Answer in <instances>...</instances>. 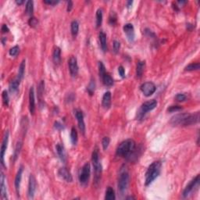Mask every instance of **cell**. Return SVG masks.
Returning <instances> with one entry per match:
<instances>
[{
	"instance_id": "cell-1",
	"label": "cell",
	"mask_w": 200,
	"mask_h": 200,
	"mask_svg": "<svg viewBox=\"0 0 200 200\" xmlns=\"http://www.w3.org/2000/svg\"><path fill=\"white\" fill-rule=\"evenodd\" d=\"M199 121V112L195 113H182L175 115L171 118V124L174 126H190Z\"/></svg>"
},
{
	"instance_id": "cell-2",
	"label": "cell",
	"mask_w": 200,
	"mask_h": 200,
	"mask_svg": "<svg viewBox=\"0 0 200 200\" xmlns=\"http://www.w3.org/2000/svg\"><path fill=\"white\" fill-rule=\"evenodd\" d=\"M135 147L136 144L134 140L127 139L119 145L117 151H116V154H117V156L126 158V159L131 160L133 156L134 152H135Z\"/></svg>"
},
{
	"instance_id": "cell-3",
	"label": "cell",
	"mask_w": 200,
	"mask_h": 200,
	"mask_svg": "<svg viewBox=\"0 0 200 200\" xmlns=\"http://www.w3.org/2000/svg\"><path fill=\"white\" fill-rule=\"evenodd\" d=\"M161 162L155 161L148 167L145 173V185H149L150 184L152 183L154 180L158 178L161 171Z\"/></svg>"
},
{
	"instance_id": "cell-4",
	"label": "cell",
	"mask_w": 200,
	"mask_h": 200,
	"mask_svg": "<svg viewBox=\"0 0 200 200\" xmlns=\"http://www.w3.org/2000/svg\"><path fill=\"white\" fill-rule=\"evenodd\" d=\"M129 173L127 170V167L124 166L120 171L118 178V190L121 195H124V192H126L129 185Z\"/></svg>"
},
{
	"instance_id": "cell-5",
	"label": "cell",
	"mask_w": 200,
	"mask_h": 200,
	"mask_svg": "<svg viewBox=\"0 0 200 200\" xmlns=\"http://www.w3.org/2000/svg\"><path fill=\"white\" fill-rule=\"evenodd\" d=\"M92 161L93 168L95 173V182L98 183L101 178L102 174V164L99 160V153L98 148H95L92 155Z\"/></svg>"
},
{
	"instance_id": "cell-6",
	"label": "cell",
	"mask_w": 200,
	"mask_h": 200,
	"mask_svg": "<svg viewBox=\"0 0 200 200\" xmlns=\"http://www.w3.org/2000/svg\"><path fill=\"white\" fill-rule=\"evenodd\" d=\"M157 106V101L155 99L148 100L147 102H145L138 109V111L137 112V119L138 120H142L143 117L145 116L148 112L151 111L152 109H154Z\"/></svg>"
},
{
	"instance_id": "cell-7",
	"label": "cell",
	"mask_w": 200,
	"mask_h": 200,
	"mask_svg": "<svg viewBox=\"0 0 200 200\" xmlns=\"http://www.w3.org/2000/svg\"><path fill=\"white\" fill-rule=\"evenodd\" d=\"M91 175V166L88 163H86L81 169L79 174V182L82 185H86L89 181Z\"/></svg>"
},
{
	"instance_id": "cell-8",
	"label": "cell",
	"mask_w": 200,
	"mask_h": 200,
	"mask_svg": "<svg viewBox=\"0 0 200 200\" xmlns=\"http://www.w3.org/2000/svg\"><path fill=\"white\" fill-rule=\"evenodd\" d=\"M199 182H200V178L199 175H197L195 178H193L191 182H189V184L185 187V190L183 192V197L186 198L191 194L193 191H195V189L198 188L199 186Z\"/></svg>"
},
{
	"instance_id": "cell-9",
	"label": "cell",
	"mask_w": 200,
	"mask_h": 200,
	"mask_svg": "<svg viewBox=\"0 0 200 200\" xmlns=\"http://www.w3.org/2000/svg\"><path fill=\"white\" fill-rule=\"evenodd\" d=\"M141 91L142 92L143 95L145 96L148 97L150 95H152L156 90V87L155 85V84L153 82H145L144 84H142L140 87Z\"/></svg>"
},
{
	"instance_id": "cell-10",
	"label": "cell",
	"mask_w": 200,
	"mask_h": 200,
	"mask_svg": "<svg viewBox=\"0 0 200 200\" xmlns=\"http://www.w3.org/2000/svg\"><path fill=\"white\" fill-rule=\"evenodd\" d=\"M69 71L71 73V75L72 77H76L78 74L79 67L78 64V59L75 56H71L68 60Z\"/></svg>"
},
{
	"instance_id": "cell-11",
	"label": "cell",
	"mask_w": 200,
	"mask_h": 200,
	"mask_svg": "<svg viewBox=\"0 0 200 200\" xmlns=\"http://www.w3.org/2000/svg\"><path fill=\"white\" fill-rule=\"evenodd\" d=\"M74 115H75V117H76L77 121H78V127H79L81 132L85 134V121H84L83 112L81 109H74Z\"/></svg>"
},
{
	"instance_id": "cell-12",
	"label": "cell",
	"mask_w": 200,
	"mask_h": 200,
	"mask_svg": "<svg viewBox=\"0 0 200 200\" xmlns=\"http://www.w3.org/2000/svg\"><path fill=\"white\" fill-rule=\"evenodd\" d=\"M37 183L36 179L33 174H31L29 177V182H28V197L29 198H33L35 196V193L36 191Z\"/></svg>"
},
{
	"instance_id": "cell-13",
	"label": "cell",
	"mask_w": 200,
	"mask_h": 200,
	"mask_svg": "<svg viewBox=\"0 0 200 200\" xmlns=\"http://www.w3.org/2000/svg\"><path fill=\"white\" fill-rule=\"evenodd\" d=\"M8 141H9V132L6 131V133H5V135H4L3 140H2V146H1V154H0V156H1V164H2V167H5L4 156H5L6 148H7Z\"/></svg>"
},
{
	"instance_id": "cell-14",
	"label": "cell",
	"mask_w": 200,
	"mask_h": 200,
	"mask_svg": "<svg viewBox=\"0 0 200 200\" xmlns=\"http://www.w3.org/2000/svg\"><path fill=\"white\" fill-rule=\"evenodd\" d=\"M123 29H124V34L126 35L127 38H128V39L131 42H133L134 40H135V28H134V26L133 24H124V28H123Z\"/></svg>"
},
{
	"instance_id": "cell-15",
	"label": "cell",
	"mask_w": 200,
	"mask_h": 200,
	"mask_svg": "<svg viewBox=\"0 0 200 200\" xmlns=\"http://www.w3.org/2000/svg\"><path fill=\"white\" fill-rule=\"evenodd\" d=\"M29 110L32 115L35 112V89L31 87L29 91Z\"/></svg>"
},
{
	"instance_id": "cell-16",
	"label": "cell",
	"mask_w": 200,
	"mask_h": 200,
	"mask_svg": "<svg viewBox=\"0 0 200 200\" xmlns=\"http://www.w3.org/2000/svg\"><path fill=\"white\" fill-rule=\"evenodd\" d=\"M58 174L59 176L63 180H65L67 182H73V177L71 175V172L67 170L66 167H61L58 171Z\"/></svg>"
},
{
	"instance_id": "cell-17",
	"label": "cell",
	"mask_w": 200,
	"mask_h": 200,
	"mask_svg": "<svg viewBox=\"0 0 200 200\" xmlns=\"http://www.w3.org/2000/svg\"><path fill=\"white\" fill-rule=\"evenodd\" d=\"M23 171H24V169H23V166H21L20 168H19L18 171H17V175H16V178H15L14 185H15V188H16V191H17V193L18 195H19V193H20V187H21Z\"/></svg>"
},
{
	"instance_id": "cell-18",
	"label": "cell",
	"mask_w": 200,
	"mask_h": 200,
	"mask_svg": "<svg viewBox=\"0 0 200 200\" xmlns=\"http://www.w3.org/2000/svg\"><path fill=\"white\" fill-rule=\"evenodd\" d=\"M0 188H1V198L2 199H7V188H6V185L5 183V177H4L3 173L1 172V177H0Z\"/></svg>"
},
{
	"instance_id": "cell-19",
	"label": "cell",
	"mask_w": 200,
	"mask_h": 200,
	"mask_svg": "<svg viewBox=\"0 0 200 200\" xmlns=\"http://www.w3.org/2000/svg\"><path fill=\"white\" fill-rule=\"evenodd\" d=\"M102 105L105 109H109L111 106V93L110 92H106L104 93L102 99Z\"/></svg>"
},
{
	"instance_id": "cell-20",
	"label": "cell",
	"mask_w": 200,
	"mask_h": 200,
	"mask_svg": "<svg viewBox=\"0 0 200 200\" xmlns=\"http://www.w3.org/2000/svg\"><path fill=\"white\" fill-rule=\"evenodd\" d=\"M56 150L59 159H61L62 162L65 163L67 160V157H66V153H65V150L63 145L61 144H59V143L57 144L56 145Z\"/></svg>"
},
{
	"instance_id": "cell-21",
	"label": "cell",
	"mask_w": 200,
	"mask_h": 200,
	"mask_svg": "<svg viewBox=\"0 0 200 200\" xmlns=\"http://www.w3.org/2000/svg\"><path fill=\"white\" fill-rule=\"evenodd\" d=\"M52 59L55 64L59 65L61 61V49L59 47H56L54 48L53 53H52Z\"/></svg>"
},
{
	"instance_id": "cell-22",
	"label": "cell",
	"mask_w": 200,
	"mask_h": 200,
	"mask_svg": "<svg viewBox=\"0 0 200 200\" xmlns=\"http://www.w3.org/2000/svg\"><path fill=\"white\" fill-rule=\"evenodd\" d=\"M98 38H99L100 45L103 52H106L107 50V44H106V35L105 32H100L98 34Z\"/></svg>"
},
{
	"instance_id": "cell-23",
	"label": "cell",
	"mask_w": 200,
	"mask_h": 200,
	"mask_svg": "<svg viewBox=\"0 0 200 200\" xmlns=\"http://www.w3.org/2000/svg\"><path fill=\"white\" fill-rule=\"evenodd\" d=\"M145 67V61H138L137 63V67H136V76L137 78H140L142 76L143 73H144Z\"/></svg>"
},
{
	"instance_id": "cell-24",
	"label": "cell",
	"mask_w": 200,
	"mask_h": 200,
	"mask_svg": "<svg viewBox=\"0 0 200 200\" xmlns=\"http://www.w3.org/2000/svg\"><path fill=\"white\" fill-rule=\"evenodd\" d=\"M21 80L18 79L17 78H16L14 80H13V81L9 83V91L11 92L12 93L16 92L18 90V88L19 85H20V84H21Z\"/></svg>"
},
{
	"instance_id": "cell-25",
	"label": "cell",
	"mask_w": 200,
	"mask_h": 200,
	"mask_svg": "<svg viewBox=\"0 0 200 200\" xmlns=\"http://www.w3.org/2000/svg\"><path fill=\"white\" fill-rule=\"evenodd\" d=\"M101 78H102V82H103L104 85L106 86H108V87L112 86L113 85V83H114V81H113V78H112V77L110 76V74H108V73H106Z\"/></svg>"
},
{
	"instance_id": "cell-26",
	"label": "cell",
	"mask_w": 200,
	"mask_h": 200,
	"mask_svg": "<svg viewBox=\"0 0 200 200\" xmlns=\"http://www.w3.org/2000/svg\"><path fill=\"white\" fill-rule=\"evenodd\" d=\"M71 34L74 38L77 37L78 35V32H79V23L78 21H73L71 24Z\"/></svg>"
},
{
	"instance_id": "cell-27",
	"label": "cell",
	"mask_w": 200,
	"mask_h": 200,
	"mask_svg": "<svg viewBox=\"0 0 200 200\" xmlns=\"http://www.w3.org/2000/svg\"><path fill=\"white\" fill-rule=\"evenodd\" d=\"M25 67H26V61H25V59H24V60L21 62L20 67H19L18 74H17V78H18V79L21 80V81H22L23 78H24V71H25Z\"/></svg>"
},
{
	"instance_id": "cell-28",
	"label": "cell",
	"mask_w": 200,
	"mask_h": 200,
	"mask_svg": "<svg viewBox=\"0 0 200 200\" xmlns=\"http://www.w3.org/2000/svg\"><path fill=\"white\" fill-rule=\"evenodd\" d=\"M116 198L115 195V192L113 188L108 187L106 191V195H105V199L106 200H114Z\"/></svg>"
},
{
	"instance_id": "cell-29",
	"label": "cell",
	"mask_w": 200,
	"mask_h": 200,
	"mask_svg": "<svg viewBox=\"0 0 200 200\" xmlns=\"http://www.w3.org/2000/svg\"><path fill=\"white\" fill-rule=\"evenodd\" d=\"M78 136L77 130L74 127H73V128H71V140L72 144L76 145L77 142H78Z\"/></svg>"
},
{
	"instance_id": "cell-30",
	"label": "cell",
	"mask_w": 200,
	"mask_h": 200,
	"mask_svg": "<svg viewBox=\"0 0 200 200\" xmlns=\"http://www.w3.org/2000/svg\"><path fill=\"white\" fill-rule=\"evenodd\" d=\"M21 148H22V142H18L17 143L16 148H15L14 152H13V160H14V161L19 156V154L21 152Z\"/></svg>"
},
{
	"instance_id": "cell-31",
	"label": "cell",
	"mask_w": 200,
	"mask_h": 200,
	"mask_svg": "<svg viewBox=\"0 0 200 200\" xmlns=\"http://www.w3.org/2000/svg\"><path fill=\"white\" fill-rule=\"evenodd\" d=\"M102 22V9H98L96 11V27L101 26Z\"/></svg>"
},
{
	"instance_id": "cell-32",
	"label": "cell",
	"mask_w": 200,
	"mask_h": 200,
	"mask_svg": "<svg viewBox=\"0 0 200 200\" xmlns=\"http://www.w3.org/2000/svg\"><path fill=\"white\" fill-rule=\"evenodd\" d=\"M200 67L199 63H192L188 65L187 67H185V70L186 71H198Z\"/></svg>"
},
{
	"instance_id": "cell-33",
	"label": "cell",
	"mask_w": 200,
	"mask_h": 200,
	"mask_svg": "<svg viewBox=\"0 0 200 200\" xmlns=\"http://www.w3.org/2000/svg\"><path fill=\"white\" fill-rule=\"evenodd\" d=\"M34 12V2L33 1H28L26 3V13L28 15L32 16Z\"/></svg>"
},
{
	"instance_id": "cell-34",
	"label": "cell",
	"mask_w": 200,
	"mask_h": 200,
	"mask_svg": "<svg viewBox=\"0 0 200 200\" xmlns=\"http://www.w3.org/2000/svg\"><path fill=\"white\" fill-rule=\"evenodd\" d=\"M106 67L105 65L103 64L102 62H98V74H99L100 78H102L104 74H106Z\"/></svg>"
},
{
	"instance_id": "cell-35",
	"label": "cell",
	"mask_w": 200,
	"mask_h": 200,
	"mask_svg": "<svg viewBox=\"0 0 200 200\" xmlns=\"http://www.w3.org/2000/svg\"><path fill=\"white\" fill-rule=\"evenodd\" d=\"M44 89H45V82L44 81H41L38 85V95L40 98L42 96L43 93H44Z\"/></svg>"
},
{
	"instance_id": "cell-36",
	"label": "cell",
	"mask_w": 200,
	"mask_h": 200,
	"mask_svg": "<svg viewBox=\"0 0 200 200\" xmlns=\"http://www.w3.org/2000/svg\"><path fill=\"white\" fill-rule=\"evenodd\" d=\"M95 81L93 79L91 80V82L89 83V85L88 86L87 90L88 92V93L91 95H92L93 93L95 92Z\"/></svg>"
},
{
	"instance_id": "cell-37",
	"label": "cell",
	"mask_w": 200,
	"mask_h": 200,
	"mask_svg": "<svg viewBox=\"0 0 200 200\" xmlns=\"http://www.w3.org/2000/svg\"><path fill=\"white\" fill-rule=\"evenodd\" d=\"M2 100H3L4 104H5L6 106H9V95H8V92L6 90H5V91L2 92Z\"/></svg>"
},
{
	"instance_id": "cell-38",
	"label": "cell",
	"mask_w": 200,
	"mask_h": 200,
	"mask_svg": "<svg viewBox=\"0 0 200 200\" xmlns=\"http://www.w3.org/2000/svg\"><path fill=\"white\" fill-rule=\"evenodd\" d=\"M117 15L115 14L114 12H113V13L110 14V16H109V23L110 25H115V24H117Z\"/></svg>"
},
{
	"instance_id": "cell-39",
	"label": "cell",
	"mask_w": 200,
	"mask_h": 200,
	"mask_svg": "<svg viewBox=\"0 0 200 200\" xmlns=\"http://www.w3.org/2000/svg\"><path fill=\"white\" fill-rule=\"evenodd\" d=\"M109 142H110V139H109V137H104L103 138H102V145L104 150L107 149V148L109 147Z\"/></svg>"
},
{
	"instance_id": "cell-40",
	"label": "cell",
	"mask_w": 200,
	"mask_h": 200,
	"mask_svg": "<svg viewBox=\"0 0 200 200\" xmlns=\"http://www.w3.org/2000/svg\"><path fill=\"white\" fill-rule=\"evenodd\" d=\"M28 24H29V25L32 27V28H35L38 25V21L37 18H35V17H32L29 19V21H28Z\"/></svg>"
},
{
	"instance_id": "cell-41",
	"label": "cell",
	"mask_w": 200,
	"mask_h": 200,
	"mask_svg": "<svg viewBox=\"0 0 200 200\" xmlns=\"http://www.w3.org/2000/svg\"><path fill=\"white\" fill-rule=\"evenodd\" d=\"M19 51H20V48L17 45H16L9 49V55L12 56H16L19 53Z\"/></svg>"
},
{
	"instance_id": "cell-42",
	"label": "cell",
	"mask_w": 200,
	"mask_h": 200,
	"mask_svg": "<svg viewBox=\"0 0 200 200\" xmlns=\"http://www.w3.org/2000/svg\"><path fill=\"white\" fill-rule=\"evenodd\" d=\"M121 48V43L117 40H114L113 41V51L115 53H117L119 52V50Z\"/></svg>"
},
{
	"instance_id": "cell-43",
	"label": "cell",
	"mask_w": 200,
	"mask_h": 200,
	"mask_svg": "<svg viewBox=\"0 0 200 200\" xmlns=\"http://www.w3.org/2000/svg\"><path fill=\"white\" fill-rule=\"evenodd\" d=\"M186 98H187V96L185 94H182V93H179L175 96V99L178 102H184V101H185Z\"/></svg>"
},
{
	"instance_id": "cell-44",
	"label": "cell",
	"mask_w": 200,
	"mask_h": 200,
	"mask_svg": "<svg viewBox=\"0 0 200 200\" xmlns=\"http://www.w3.org/2000/svg\"><path fill=\"white\" fill-rule=\"evenodd\" d=\"M182 109V107L181 106H178V105H175V106H169V108L167 109V111L168 112H177L179 111Z\"/></svg>"
},
{
	"instance_id": "cell-45",
	"label": "cell",
	"mask_w": 200,
	"mask_h": 200,
	"mask_svg": "<svg viewBox=\"0 0 200 200\" xmlns=\"http://www.w3.org/2000/svg\"><path fill=\"white\" fill-rule=\"evenodd\" d=\"M118 72L119 74L121 75V78H124V77H125V70H124L123 66H120V67H118Z\"/></svg>"
},
{
	"instance_id": "cell-46",
	"label": "cell",
	"mask_w": 200,
	"mask_h": 200,
	"mask_svg": "<svg viewBox=\"0 0 200 200\" xmlns=\"http://www.w3.org/2000/svg\"><path fill=\"white\" fill-rule=\"evenodd\" d=\"M54 127H55V128H56V130H59V131H61V130H63V128H64L63 124H62L61 123L58 122V121L55 122V124H54Z\"/></svg>"
},
{
	"instance_id": "cell-47",
	"label": "cell",
	"mask_w": 200,
	"mask_h": 200,
	"mask_svg": "<svg viewBox=\"0 0 200 200\" xmlns=\"http://www.w3.org/2000/svg\"><path fill=\"white\" fill-rule=\"evenodd\" d=\"M59 1H56V0H45L44 3L48 4V5H56L57 3H59Z\"/></svg>"
},
{
	"instance_id": "cell-48",
	"label": "cell",
	"mask_w": 200,
	"mask_h": 200,
	"mask_svg": "<svg viewBox=\"0 0 200 200\" xmlns=\"http://www.w3.org/2000/svg\"><path fill=\"white\" fill-rule=\"evenodd\" d=\"M72 8H73V2L72 1H68V2H67V12L71 11Z\"/></svg>"
},
{
	"instance_id": "cell-49",
	"label": "cell",
	"mask_w": 200,
	"mask_h": 200,
	"mask_svg": "<svg viewBox=\"0 0 200 200\" xmlns=\"http://www.w3.org/2000/svg\"><path fill=\"white\" fill-rule=\"evenodd\" d=\"M2 33H7V32H9V29L7 27V25H6V24H2Z\"/></svg>"
},
{
	"instance_id": "cell-50",
	"label": "cell",
	"mask_w": 200,
	"mask_h": 200,
	"mask_svg": "<svg viewBox=\"0 0 200 200\" xmlns=\"http://www.w3.org/2000/svg\"><path fill=\"white\" fill-rule=\"evenodd\" d=\"M132 3H133V2H132V1H128V2H127V7L129 8L130 6H132Z\"/></svg>"
},
{
	"instance_id": "cell-51",
	"label": "cell",
	"mask_w": 200,
	"mask_h": 200,
	"mask_svg": "<svg viewBox=\"0 0 200 200\" xmlns=\"http://www.w3.org/2000/svg\"><path fill=\"white\" fill-rule=\"evenodd\" d=\"M16 2H17V4H18V5H21V4H23L24 2V1H23V0H17V1H16Z\"/></svg>"
},
{
	"instance_id": "cell-52",
	"label": "cell",
	"mask_w": 200,
	"mask_h": 200,
	"mask_svg": "<svg viewBox=\"0 0 200 200\" xmlns=\"http://www.w3.org/2000/svg\"><path fill=\"white\" fill-rule=\"evenodd\" d=\"M178 3H179V4H182V5H183V4H185V3H187V2H186V1H178Z\"/></svg>"
},
{
	"instance_id": "cell-53",
	"label": "cell",
	"mask_w": 200,
	"mask_h": 200,
	"mask_svg": "<svg viewBox=\"0 0 200 200\" xmlns=\"http://www.w3.org/2000/svg\"><path fill=\"white\" fill-rule=\"evenodd\" d=\"M125 198H126V199H135V198L134 196H128V197H126Z\"/></svg>"
}]
</instances>
